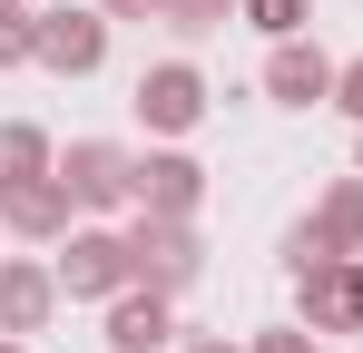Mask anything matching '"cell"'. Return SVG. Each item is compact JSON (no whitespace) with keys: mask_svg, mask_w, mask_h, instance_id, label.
Returning a JSON list of instances; mask_svg holds the SVG:
<instances>
[{"mask_svg":"<svg viewBox=\"0 0 363 353\" xmlns=\"http://www.w3.org/2000/svg\"><path fill=\"white\" fill-rule=\"evenodd\" d=\"M344 108H363V69H354V79H344Z\"/></svg>","mask_w":363,"mask_h":353,"instance_id":"10","label":"cell"},{"mask_svg":"<svg viewBox=\"0 0 363 353\" xmlns=\"http://www.w3.org/2000/svg\"><path fill=\"white\" fill-rule=\"evenodd\" d=\"M157 334H167V314H157V304H128V314H118V344H128V353L157 344Z\"/></svg>","mask_w":363,"mask_h":353,"instance_id":"6","label":"cell"},{"mask_svg":"<svg viewBox=\"0 0 363 353\" xmlns=\"http://www.w3.org/2000/svg\"><path fill=\"white\" fill-rule=\"evenodd\" d=\"M108 275H118V245H108V235H79V245H69V285L89 294V285H108Z\"/></svg>","mask_w":363,"mask_h":353,"instance_id":"3","label":"cell"},{"mask_svg":"<svg viewBox=\"0 0 363 353\" xmlns=\"http://www.w3.org/2000/svg\"><path fill=\"white\" fill-rule=\"evenodd\" d=\"M255 20H265V30H295V20H304V0H255Z\"/></svg>","mask_w":363,"mask_h":353,"instance_id":"9","label":"cell"},{"mask_svg":"<svg viewBox=\"0 0 363 353\" xmlns=\"http://www.w3.org/2000/svg\"><path fill=\"white\" fill-rule=\"evenodd\" d=\"M10 216H20V226H50V216H60V196H50V186H20V196H10Z\"/></svg>","mask_w":363,"mask_h":353,"instance_id":"8","label":"cell"},{"mask_svg":"<svg viewBox=\"0 0 363 353\" xmlns=\"http://www.w3.org/2000/svg\"><path fill=\"white\" fill-rule=\"evenodd\" d=\"M265 353H304V344H295V334H285V344H265Z\"/></svg>","mask_w":363,"mask_h":353,"instance_id":"11","label":"cell"},{"mask_svg":"<svg viewBox=\"0 0 363 353\" xmlns=\"http://www.w3.org/2000/svg\"><path fill=\"white\" fill-rule=\"evenodd\" d=\"M40 50L60 59V69H89V59H99V20H50V30H40Z\"/></svg>","mask_w":363,"mask_h":353,"instance_id":"2","label":"cell"},{"mask_svg":"<svg viewBox=\"0 0 363 353\" xmlns=\"http://www.w3.org/2000/svg\"><path fill=\"white\" fill-rule=\"evenodd\" d=\"M138 99H147V118H167V128H186V118H196V79H186V69H157V79L138 89Z\"/></svg>","mask_w":363,"mask_h":353,"instance_id":"1","label":"cell"},{"mask_svg":"<svg viewBox=\"0 0 363 353\" xmlns=\"http://www.w3.org/2000/svg\"><path fill=\"white\" fill-rule=\"evenodd\" d=\"M0 314L30 324V314H40V285H30V275H0Z\"/></svg>","mask_w":363,"mask_h":353,"instance_id":"7","label":"cell"},{"mask_svg":"<svg viewBox=\"0 0 363 353\" xmlns=\"http://www.w3.org/2000/svg\"><path fill=\"white\" fill-rule=\"evenodd\" d=\"M275 89H285V99H314V89H324L314 50H285V59H275Z\"/></svg>","mask_w":363,"mask_h":353,"instance_id":"5","label":"cell"},{"mask_svg":"<svg viewBox=\"0 0 363 353\" xmlns=\"http://www.w3.org/2000/svg\"><path fill=\"white\" fill-rule=\"evenodd\" d=\"M69 176H79L89 196H118V157H108V147H79V157H69Z\"/></svg>","mask_w":363,"mask_h":353,"instance_id":"4","label":"cell"}]
</instances>
